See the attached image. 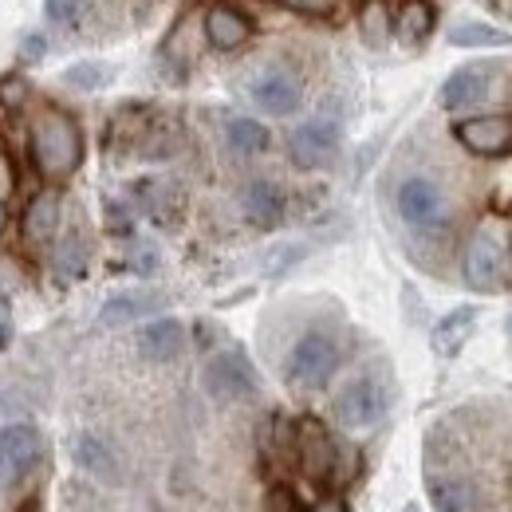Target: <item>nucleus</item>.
<instances>
[{"instance_id": "7ed1b4c3", "label": "nucleus", "mask_w": 512, "mask_h": 512, "mask_svg": "<svg viewBox=\"0 0 512 512\" xmlns=\"http://www.w3.org/2000/svg\"><path fill=\"white\" fill-rule=\"evenodd\" d=\"M44 461V438L36 426H0V493L12 489Z\"/></svg>"}, {"instance_id": "6e6552de", "label": "nucleus", "mask_w": 512, "mask_h": 512, "mask_svg": "<svg viewBox=\"0 0 512 512\" xmlns=\"http://www.w3.org/2000/svg\"><path fill=\"white\" fill-rule=\"evenodd\" d=\"M205 390L217 402H237L256 390V371L245 359V351H221L205 363Z\"/></svg>"}, {"instance_id": "20e7f679", "label": "nucleus", "mask_w": 512, "mask_h": 512, "mask_svg": "<svg viewBox=\"0 0 512 512\" xmlns=\"http://www.w3.org/2000/svg\"><path fill=\"white\" fill-rule=\"evenodd\" d=\"M461 276L473 292H497L505 284V249L493 233H473L461 253Z\"/></svg>"}, {"instance_id": "9b49d317", "label": "nucleus", "mask_w": 512, "mask_h": 512, "mask_svg": "<svg viewBox=\"0 0 512 512\" xmlns=\"http://www.w3.org/2000/svg\"><path fill=\"white\" fill-rule=\"evenodd\" d=\"M253 99L256 107L268 111V115H292V111H300L304 87L292 71H264L253 83Z\"/></svg>"}, {"instance_id": "2f4dec72", "label": "nucleus", "mask_w": 512, "mask_h": 512, "mask_svg": "<svg viewBox=\"0 0 512 512\" xmlns=\"http://www.w3.org/2000/svg\"><path fill=\"white\" fill-rule=\"evenodd\" d=\"M8 335H12V312H8V304L0 300V347L8 343Z\"/></svg>"}, {"instance_id": "393cba45", "label": "nucleus", "mask_w": 512, "mask_h": 512, "mask_svg": "<svg viewBox=\"0 0 512 512\" xmlns=\"http://www.w3.org/2000/svg\"><path fill=\"white\" fill-rule=\"evenodd\" d=\"M449 44L453 48H485V44H512V36L501 28H485V24H461L449 32Z\"/></svg>"}, {"instance_id": "cd10ccee", "label": "nucleus", "mask_w": 512, "mask_h": 512, "mask_svg": "<svg viewBox=\"0 0 512 512\" xmlns=\"http://www.w3.org/2000/svg\"><path fill=\"white\" fill-rule=\"evenodd\" d=\"M24 95H28V83H24L20 75H8V79L0 83V103H4V107H20Z\"/></svg>"}, {"instance_id": "aec40b11", "label": "nucleus", "mask_w": 512, "mask_h": 512, "mask_svg": "<svg viewBox=\"0 0 512 512\" xmlns=\"http://www.w3.org/2000/svg\"><path fill=\"white\" fill-rule=\"evenodd\" d=\"M430 32H434V4L430 0H406L394 16V36L406 48H418L430 40Z\"/></svg>"}, {"instance_id": "f704fd0d", "label": "nucleus", "mask_w": 512, "mask_h": 512, "mask_svg": "<svg viewBox=\"0 0 512 512\" xmlns=\"http://www.w3.org/2000/svg\"><path fill=\"white\" fill-rule=\"evenodd\" d=\"M4 225H8V209H4V201H0V233H4Z\"/></svg>"}, {"instance_id": "2eb2a0df", "label": "nucleus", "mask_w": 512, "mask_h": 512, "mask_svg": "<svg viewBox=\"0 0 512 512\" xmlns=\"http://www.w3.org/2000/svg\"><path fill=\"white\" fill-rule=\"evenodd\" d=\"M182 347H186V327L178 320H154L138 335V351L150 363H170L182 355Z\"/></svg>"}, {"instance_id": "bb28decb", "label": "nucleus", "mask_w": 512, "mask_h": 512, "mask_svg": "<svg viewBox=\"0 0 512 512\" xmlns=\"http://www.w3.org/2000/svg\"><path fill=\"white\" fill-rule=\"evenodd\" d=\"M44 12H48L52 24L71 28V24H79V16H83V0H44Z\"/></svg>"}, {"instance_id": "5701e85b", "label": "nucleus", "mask_w": 512, "mask_h": 512, "mask_svg": "<svg viewBox=\"0 0 512 512\" xmlns=\"http://www.w3.org/2000/svg\"><path fill=\"white\" fill-rule=\"evenodd\" d=\"M52 264H56V276H60V280H79V276L87 272V241H83L79 233L64 237L56 256H52Z\"/></svg>"}, {"instance_id": "c9c22d12", "label": "nucleus", "mask_w": 512, "mask_h": 512, "mask_svg": "<svg viewBox=\"0 0 512 512\" xmlns=\"http://www.w3.org/2000/svg\"><path fill=\"white\" fill-rule=\"evenodd\" d=\"M20 512H40V505H36V501H28V505H24Z\"/></svg>"}, {"instance_id": "f8f14e48", "label": "nucleus", "mask_w": 512, "mask_h": 512, "mask_svg": "<svg viewBox=\"0 0 512 512\" xmlns=\"http://www.w3.org/2000/svg\"><path fill=\"white\" fill-rule=\"evenodd\" d=\"M489 71H493L489 64H469L461 71H453L446 79V87H442V107L446 111H469V107L485 103V95L493 87Z\"/></svg>"}, {"instance_id": "c85d7f7f", "label": "nucleus", "mask_w": 512, "mask_h": 512, "mask_svg": "<svg viewBox=\"0 0 512 512\" xmlns=\"http://www.w3.org/2000/svg\"><path fill=\"white\" fill-rule=\"evenodd\" d=\"M268 512H300V501H296V493L288 485H280V489L268 493Z\"/></svg>"}, {"instance_id": "1a4fd4ad", "label": "nucleus", "mask_w": 512, "mask_h": 512, "mask_svg": "<svg viewBox=\"0 0 512 512\" xmlns=\"http://www.w3.org/2000/svg\"><path fill=\"white\" fill-rule=\"evenodd\" d=\"M457 142L469 154L481 158H509L512 154V119L509 115H477V119H461L457 127Z\"/></svg>"}, {"instance_id": "f03ea898", "label": "nucleus", "mask_w": 512, "mask_h": 512, "mask_svg": "<svg viewBox=\"0 0 512 512\" xmlns=\"http://www.w3.org/2000/svg\"><path fill=\"white\" fill-rule=\"evenodd\" d=\"M339 371V343L327 331H308L296 339L292 355H288V383L296 390H320L331 383V375Z\"/></svg>"}, {"instance_id": "a878e982", "label": "nucleus", "mask_w": 512, "mask_h": 512, "mask_svg": "<svg viewBox=\"0 0 512 512\" xmlns=\"http://www.w3.org/2000/svg\"><path fill=\"white\" fill-rule=\"evenodd\" d=\"M64 79L71 87H83V91H95V87H103V79H107V67L103 64H75L64 71Z\"/></svg>"}, {"instance_id": "6ab92c4d", "label": "nucleus", "mask_w": 512, "mask_h": 512, "mask_svg": "<svg viewBox=\"0 0 512 512\" xmlns=\"http://www.w3.org/2000/svg\"><path fill=\"white\" fill-rule=\"evenodd\" d=\"M245 217L256 229H276L284 221V193L272 182H253L245 190Z\"/></svg>"}, {"instance_id": "0eeeda50", "label": "nucleus", "mask_w": 512, "mask_h": 512, "mask_svg": "<svg viewBox=\"0 0 512 512\" xmlns=\"http://www.w3.org/2000/svg\"><path fill=\"white\" fill-rule=\"evenodd\" d=\"M398 213L414 229H438L449 221V201L430 178H406L398 186Z\"/></svg>"}, {"instance_id": "4468645a", "label": "nucleus", "mask_w": 512, "mask_h": 512, "mask_svg": "<svg viewBox=\"0 0 512 512\" xmlns=\"http://www.w3.org/2000/svg\"><path fill=\"white\" fill-rule=\"evenodd\" d=\"M24 241L28 245H48L60 229V193L56 190H40L28 205H24Z\"/></svg>"}, {"instance_id": "412c9836", "label": "nucleus", "mask_w": 512, "mask_h": 512, "mask_svg": "<svg viewBox=\"0 0 512 512\" xmlns=\"http://www.w3.org/2000/svg\"><path fill=\"white\" fill-rule=\"evenodd\" d=\"M473 327H477V308H457V312H449L446 320H438V327H434V351H438L442 359H453V355L469 343Z\"/></svg>"}, {"instance_id": "4be33fe9", "label": "nucleus", "mask_w": 512, "mask_h": 512, "mask_svg": "<svg viewBox=\"0 0 512 512\" xmlns=\"http://www.w3.org/2000/svg\"><path fill=\"white\" fill-rule=\"evenodd\" d=\"M359 36L367 48H386L394 36V16L386 8V0H367L359 12Z\"/></svg>"}, {"instance_id": "e433bc0d", "label": "nucleus", "mask_w": 512, "mask_h": 512, "mask_svg": "<svg viewBox=\"0 0 512 512\" xmlns=\"http://www.w3.org/2000/svg\"><path fill=\"white\" fill-rule=\"evenodd\" d=\"M300 512H304V509H300Z\"/></svg>"}, {"instance_id": "ddd939ff", "label": "nucleus", "mask_w": 512, "mask_h": 512, "mask_svg": "<svg viewBox=\"0 0 512 512\" xmlns=\"http://www.w3.org/2000/svg\"><path fill=\"white\" fill-rule=\"evenodd\" d=\"M249 36H253V20H249L245 12L229 8V4H213V8L205 12V40H209L213 48L233 52V48H241Z\"/></svg>"}, {"instance_id": "c756f323", "label": "nucleus", "mask_w": 512, "mask_h": 512, "mask_svg": "<svg viewBox=\"0 0 512 512\" xmlns=\"http://www.w3.org/2000/svg\"><path fill=\"white\" fill-rule=\"evenodd\" d=\"M44 52H48V40H44L40 32H28L24 44H20V56H24L28 64H36V60H44Z\"/></svg>"}, {"instance_id": "9d476101", "label": "nucleus", "mask_w": 512, "mask_h": 512, "mask_svg": "<svg viewBox=\"0 0 512 512\" xmlns=\"http://www.w3.org/2000/svg\"><path fill=\"white\" fill-rule=\"evenodd\" d=\"M288 150H292V162L300 170H323L339 150V127L331 119H312V123L292 130Z\"/></svg>"}, {"instance_id": "39448f33", "label": "nucleus", "mask_w": 512, "mask_h": 512, "mask_svg": "<svg viewBox=\"0 0 512 512\" xmlns=\"http://www.w3.org/2000/svg\"><path fill=\"white\" fill-rule=\"evenodd\" d=\"M292 453H296L300 469H304L312 481H331L339 442L327 434L323 422H316V418H300V422L292 426Z\"/></svg>"}, {"instance_id": "7c9ffc66", "label": "nucleus", "mask_w": 512, "mask_h": 512, "mask_svg": "<svg viewBox=\"0 0 512 512\" xmlns=\"http://www.w3.org/2000/svg\"><path fill=\"white\" fill-rule=\"evenodd\" d=\"M280 4H288L296 12H308V16H327L335 8V0H280Z\"/></svg>"}, {"instance_id": "f3484780", "label": "nucleus", "mask_w": 512, "mask_h": 512, "mask_svg": "<svg viewBox=\"0 0 512 512\" xmlns=\"http://www.w3.org/2000/svg\"><path fill=\"white\" fill-rule=\"evenodd\" d=\"M430 501L438 512H477L481 493L465 477H430Z\"/></svg>"}, {"instance_id": "b1692460", "label": "nucleus", "mask_w": 512, "mask_h": 512, "mask_svg": "<svg viewBox=\"0 0 512 512\" xmlns=\"http://www.w3.org/2000/svg\"><path fill=\"white\" fill-rule=\"evenodd\" d=\"M225 134H229V146L237 154H264L268 150V130L260 127L256 119H233Z\"/></svg>"}, {"instance_id": "dca6fc26", "label": "nucleus", "mask_w": 512, "mask_h": 512, "mask_svg": "<svg viewBox=\"0 0 512 512\" xmlns=\"http://www.w3.org/2000/svg\"><path fill=\"white\" fill-rule=\"evenodd\" d=\"M166 300L158 296V292H119V296H111L107 304H103V312H99V323L103 327H123V323H134L142 320V316H150V312H158Z\"/></svg>"}, {"instance_id": "a211bd4d", "label": "nucleus", "mask_w": 512, "mask_h": 512, "mask_svg": "<svg viewBox=\"0 0 512 512\" xmlns=\"http://www.w3.org/2000/svg\"><path fill=\"white\" fill-rule=\"evenodd\" d=\"M75 461H79V469H87V473H95L99 481H119L123 473H119V457H115V449L107 446L103 438H95V434H79L75 438Z\"/></svg>"}, {"instance_id": "423d86ee", "label": "nucleus", "mask_w": 512, "mask_h": 512, "mask_svg": "<svg viewBox=\"0 0 512 512\" xmlns=\"http://www.w3.org/2000/svg\"><path fill=\"white\" fill-rule=\"evenodd\" d=\"M386 406H390V394L383 390V383H375V379H355V383H347L339 390V398H335V418H339V426H347V430H367V426L383 422Z\"/></svg>"}, {"instance_id": "f257e3e1", "label": "nucleus", "mask_w": 512, "mask_h": 512, "mask_svg": "<svg viewBox=\"0 0 512 512\" xmlns=\"http://www.w3.org/2000/svg\"><path fill=\"white\" fill-rule=\"evenodd\" d=\"M28 150L44 182H67L83 162V130L67 111L44 107L28 123Z\"/></svg>"}, {"instance_id": "72a5a7b5", "label": "nucleus", "mask_w": 512, "mask_h": 512, "mask_svg": "<svg viewBox=\"0 0 512 512\" xmlns=\"http://www.w3.org/2000/svg\"><path fill=\"white\" fill-rule=\"evenodd\" d=\"M8 186H12V170H8V162L0 158V193L8 190Z\"/></svg>"}, {"instance_id": "473e14b6", "label": "nucleus", "mask_w": 512, "mask_h": 512, "mask_svg": "<svg viewBox=\"0 0 512 512\" xmlns=\"http://www.w3.org/2000/svg\"><path fill=\"white\" fill-rule=\"evenodd\" d=\"M312 512H347V501H339V497H323Z\"/></svg>"}]
</instances>
